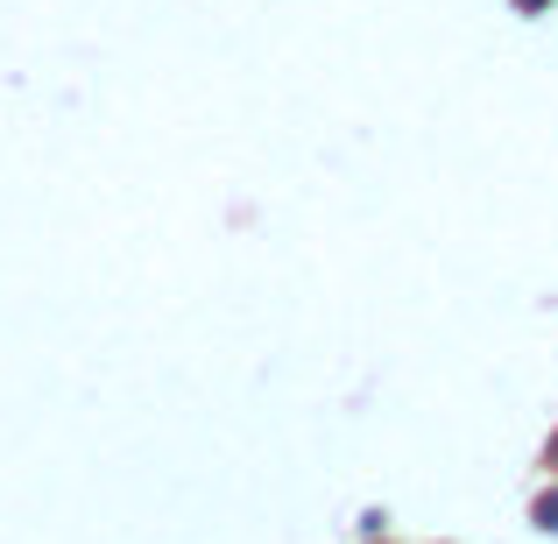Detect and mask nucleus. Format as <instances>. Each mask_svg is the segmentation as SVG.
<instances>
[{
    "label": "nucleus",
    "mask_w": 558,
    "mask_h": 544,
    "mask_svg": "<svg viewBox=\"0 0 558 544\" xmlns=\"http://www.w3.org/2000/svg\"><path fill=\"white\" fill-rule=\"evenodd\" d=\"M537 523H545V531H558V495H545V503H537Z\"/></svg>",
    "instance_id": "1"
}]
</instances>
